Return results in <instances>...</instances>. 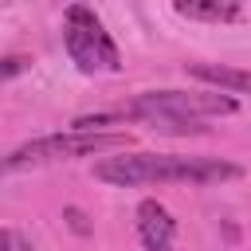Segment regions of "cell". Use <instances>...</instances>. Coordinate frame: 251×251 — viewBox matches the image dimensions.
Instances as JSON below:
<instances>
[{"label":"cell","instance_id":"obj_1","mask_svg":"<svg viewBox=\"0 0 251 251\" xmlns=\"http://www.w3.org/2000/svg\"><path fill=\"white\" fill-rule=\"evenodd\" d=\"M243 169L216 157H173V153H118L94 165V176L118 188L133 184H216L235 180Z\"/></svg>","mask_w":251,"mask_h":251},{"label":"cell","instance_id":"obj_2","mask_svg":"<svg viewBox=\"0 0 251 251\" xmlns=\"http://www.w3.org/2000/svg\"><path fill=\"white\" fill-rule=\"evenodd\" d=\"M126 145H129L126 133L67 129V133H51V137L24 141V145L12 149L8 157H0V173H20V169H35V165H55V161H75V157H94V153H110V149H126Z\"/></svg>","mask_w":251,"mask_h":251},{"label":"cell","instance_id":"obj_3","mask_svg":"<svg viewBox=\"0 0 251 251\" xmlns=\"http://www.w3.org/2000/svg\"><path fill=\"white\" fill-rule=\"evenodd\" d=\"M212 114H235V98L231 94H208V90H145L133 102H126L122 110H114V118H141V122H200Z\"/></svg>","mask_w":251,"mask_h":251},{"label":"cell","instance_id":"obj_4","mask_svg":"<svg viewBox=\"0 0 251 251\" xmlns=\"http://www.w3.org/2000/svg\"><path fill=\"white\" fill-rule=\"evenodd\" d=\"M63 47L67 55L78 63V71H118L122 55L118 43L110 39V31L102 27V20L86 8V4H71L67 20H63Z\"/></svg>","mask_w":251,"mask_h":251},{"label":"cell","instance_id":"obj_5","mask_svg":"<svg viewBox=\"0 0 251 251\" xmlns=\"http://www.w3.org/2000/svg\"><path fill=\"white\" fill-rule=\"evenodd\" d=\"M137 235L149 251H173V239H176V220L169 216L165 204L157 200H141L137 204Z\"/></svg>","mask_w":251,"mask_h":251},{"label":"cell","instance_id":"obj_6","mask_svg":"<svg viewBox=\"0 0 251 251\" xmlns=\"http://www.w3.org/2000/svg\"><path fill=\"white\" fill-rule=\"evenodd\" d=\"M173 8L188 20H200V24H231L243 16L239 0H173Z\"/></svg>","mask_w":251,"mask_h":251},{"label":"cell","instance_id":"obj_7","mask_svg":"<svg viewBox=\"0 0 251 251\" xmlns=\"http://www.w3.org/2000/svg\"><path fill=\"white\" fill-rule=\"evenodd\" d=\"M188 75L200 78V82H212V86H220V90L251 94V71H235V67H224V63H220V67H216V63H192Z\"/></svg>","mask_w":251,"mask_h":251},{"label":"cell","instance_id":"obj_8","mask_svg":"<svg viewBox=\"0 0 251 251\" xmlns=\"http://www.w3.org/2000/svg\"><path fill=\"white\" fill-rule=\"evenodd\" d=\"M24 71H27V59H20V55L0 59V82H4V78H12V75H24Z\"/></svg>","mask_w":251,"mask_h":251},{"label":"cell","instance_id":"obj_9","mask_svg":"<svg viewBox=\"0 0 251 251\" xmlns=\"http://www.w3.org/2000/svg\"><path fill=\"white\" fill-rule=\"evenodd\" d=\"M0 251H27V247H24L12 231H4V227H0Z\"/></svg>","mask_w":251,"mask_h":251}]
</instances>
